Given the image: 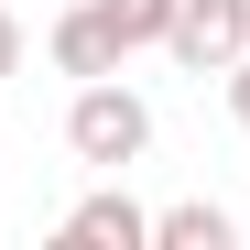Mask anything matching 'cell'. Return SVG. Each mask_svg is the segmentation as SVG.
<instances>
[{"label": "cell", "instance_id": "cell-1", "mask_svg": "<svg viewBox=\"0 0 250 250\" xmlns=\"http://www.w3.org/2000/svg\"><path fill=\"white\" fill-rule=\"evenodd\" d=\"M65 152H76V163H98V174L142 163V152H152V109H142V87H120V76H87V87L65 98Z\"/></svg>", "mask_w": 250, "mask_h": 250}, {"label": "cell", "instance_id": "cell-2", "mask_svg": "<svg viewBox=\"0 0 250 250\" xmlns=\"http://www.w3.org/2000/svg\"><path fill=\"white\" fill-rule=\"evenodd\" d=\"M163 55H174L185 76H229V65L250 55V0H174Z\"/></svg>", "mask_w": 250, "mask_h": 250}, {"label": "cell", "instance_id": "cell-3", "mask_svg": "<svg viewBox=\"0 0 250 250\" xmlns=\"http://www.w3.org/2000/svg\"><path fill=\"white\" fill-rule=\"evenodd\" d=\"M65 250H152V207H131L120 185H98V196H76L65 207V229H55Z\"/></svg>", "mask_w": 250, "mask_h": 250}, {"label": "cell", "instance_id": "cell-4", "mask_svg": "<svg viewBox=\"0 0 250 250\" xmlns=\"http://www.w3.org/2000/svg\"><path fill=\"white\" fill-rule=\"evenodd\" d=\"M44 44H55V65L76 76V87H87V76H120V65H131V55H120V33L98 22V0H76V11H55V33H44Z\"/></svg>", "mask_w": 250, "mask_h": 250}, {"label": "cell", "instance_id": "cell-5", "mask_svg": "<svg viewBox=\"0 0 250 250\" xmlns=\"http://www.w3.org/2000/svg\"><path fill=\"white\" fill-rule=\"evenodd\" d=\"M152 250H239V218H229L218 196H185V207L152 218Z\"/></svg>", "mask_w": 250, "mask_h": 250}, {"label": "cell", "instance_id": "cell-6", "mask_svg": "<svg viewBox=\"0 0 250 250\" xmlns=\"http://www.w3.org/2000/svg\"><path fill=\"white\" fill-rule=\"evenodd\" d=\"M98 22L120 33V55H142V44H163V33H174V0H98Z\"/></svg>", "mask_w": 250, "mask_h": 250}, {"label": "cell", "instance_id": "cell-7", "mask_svg": "<svg viewBox=\"0 0 250 250\" xmlns=\"http://www.w3.org/2000/svg\"><path fill=\"white\" fill-rule=\"evenodd\" d=\"M229 120H239V131H250V55L229 65Z\"/></svg>", "mask_w": 250, "mask_h": 250}, {"label": "cell", "instance_id": "cell-8", "mask_svg": "<svg viewBox=\"0 0 250 250\" xmlns=\"http://www.w3.org/2000/svg\"><path fill=\"white\" fill-rule=\"evenodd\" d=\"M11 65H22V22L0 11V76H11Z\"/></svg>", "mask_w": 250, "mask_h": 250}]
</instances>
